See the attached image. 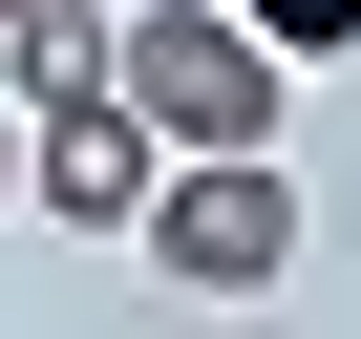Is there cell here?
Masks as SVG:
<instances>
[{"label":"cell","instance_id":"3957f363","mask_svg":"<svg viewBox=\"0 0 361 339\" xmlns=\"http://www.w3.org/2000/svg\"><path fill=\"white\" fill-rule=\"evenodd\" d=\"M149 170H170V148L128 127V85H85V106H22V191H43L64 234H128V212H149Z\"/></svg>","mask_w":361,"mask_h":339},{"label":"cell","instance_id":"6da1fadb","mask_svg":"<svg viewBox=\"0 0 361 339\" xmlns=\"http://www.w3.org/2000/svg\"><path fill=\"white\" fill-rule=\"evenodd\" d=\"M106 85H128V127L149 148H276V43L234 22V0H128L106 22Z\"/></svg>","mask_w":361,"mask_h":339},{"label":"cell","instance_id":"277c9868","mask_svg":"<svg viewBox=\"0 0 361 339\" xmlns=\"http://www.w3.org/2000/svg\"><path fill=\"white\" fill-rule=\"evenodd\" d=\"M106 85V0H0V106H85Z\"/></svg>","mask_w":361,"mask_h":339},{"label":"cell","instance_id":"5b68a950","mask_svg":"<svg viewBox=\"0 0 361 339\" xmlns=\"http://www.w3.org/2000/svg\"><path fill=\"white\" fill-rule=\"evenodd\" d=\"M234 22H255L276 64H340V43H361V0H234Z\"/></svg>","mask_w":361,"mask_h":339},{"label":"cell","instance_id":"7a4b0ae2","mask_svg":"<svg viewBox=\"0 0 361 339\" xmlns=\"http://www.w3.org/2000/svg\"><path fill=\"white\" fill-rule=\"evenodd\" d=\"M128 234L192 276V297H276V276H298V170H276V148H170Z\"/></svg>","mask_w":361,"mask_h":339},{"label":"cell","instance_id":"8992f818","mask_svg":"<svg viewBox=\"0 0 361 339\" xmlns=\"http://www.w3.org/2000/svg\"><path fill=\"white\" fill-rule=\"evenodd\" d=\"M0 191H22V106H0Z\"/></svg>","mask_w":361,"mask_h":339}]
</instances>
